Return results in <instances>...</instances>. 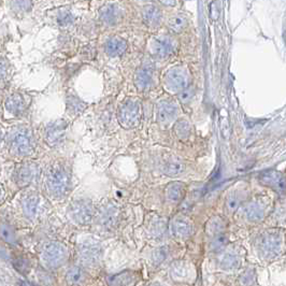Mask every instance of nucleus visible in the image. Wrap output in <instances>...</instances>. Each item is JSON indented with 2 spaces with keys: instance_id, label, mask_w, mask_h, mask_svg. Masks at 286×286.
Masks as SVG:
<instances>
[{
  "instance_id": "34",
  "label": "nucleus",
  "mask_w": 286,
  "mask_h": 286,
  "mask_svg": "<svg viewBox=\"0 0 286 286\" xmlns=\"http://www.w3.org/2000/svg\"><path fill=\"white\" fill-rule=\"evenodd\" d=\"M67 105L69 111L73 114L80 113L85 108L84 102L81 101L77 96H69L67 99Z\"/></svg>"
},
{
  "instance_id": "9",
  "label": "nucleus",
  "mask_w": 286,
  "mask_h": 286,
  "mask_svg": "<svg viewBox=\"0 0 286 286\" xmlns=\"http://www.w3.org/2000/svg\"><path fill=\"white\" fill-rule=\"evenodd\" d=\"M15 183L18 186H27L39 178V167L34 163H25L17 166L13 173Z\"/></svg>"
},
{
  "instance_id": "14",
  "label": "nucleus",
  "mask_w": 286,
  "mask_h": 286,
  "mask_svg": "<svg viewBox=\"0 0 286 286\" xmlns=\"http://www.w3.org/2000/svg\"><path fill=\"white\" fill-rule=\"evenodd\" d=\"M174 51L172 40L168 37H157L151 43V52L154 56L167 57Z\"/></svg>"
},
{
  "instance_id": "26",
  "label": "nucleus",
  "mask_w": 286,
  "mask_h": 286,
  "mask_svg": "<svg viewBox=\"0 0 286 286\" xmlns=\"http://www.w3.org/2000/svg\"><path fill=\"white\" fill-rule=\"evenodd\" d=\"M265 215V211L262 204L258 202H254L249 204L245 208V217L251 222H258V220L263 219Z\"/></svg>"
},
{
  "instance_id": "33",
  "label": "nucleus",
  "mask_w": 286,
  "mask_h": 286,
  "mask_svg": "<svg viewBox=\"0 0 286 286\" xmlns=\"http://www.w3.org/2000/svg\"><path fill=\"white\" fill-rule=\"evenodd\" d=\"M133 273L129 272V271H125L119 274L114 275L110 280V284L112 285H129L133 284Z\"/></svg>"
},
{
  "instance_id": "29",
  "label": "nucleus",
  "mask_w": 286,
  "mask_h": 286,
  "mask_svg": "<svg viewBox=\"0 0 286 286\" xmlns=\"http://www.w3.org/2000/svg\"><path fill=\"white\" fill-rule=\"evenodd\" d=\"M186 25H187L186 17H185L184 15H181V14L174 15V17L170 18L169 22H168L169 28L174 33H181L185 27H186Z\"/></svg>"
},
{
  "instance_id": "17",
  "label": "nucleus",
  "mask_w": 286,
  "mask_h": 286,
  "mask_svg": "<svg viewBox=\"0 0 286 286\" xmlns=\"http://www.w3.org/2000/svg\"><path fill=\"white\" fill-rule=\"evenodd\" d=\"M153 83V68L150 65H143L138 69L135 77V84L139 90H147Z\"/></svg>"
},
{
  "instance_id": "15",
  "label": "nucleus",
  "mask_w": 286,
  "mask_h": 286,
  "mask_svg": "<svg viewBox=\"0 0 286 286\" xmlns=\"http://www.w3.org/2000/svg\"><path fill=\"white\" fill-rule=\"evenodd\" d=\"M170 229L174 237L180 239H185L193 233V224L185 217H177L172 219Z\"/></svg>"
},
{
  "instance_id": "46",
  "label": "nucleus",
  "mask_w": 286,
  "mask_h": 286,
  "mask_svg": "<svg viewBox=\"0 0 286 286\" xmlns=\"http://www.w3.org/2000/svg\"><path fill=\"white\" fill-rule=\"evenodd\" d=\"M140 1H145V0H140Z\"/></svg>"
},
{
  "instance_id": "39",
  "label": "nucleus",
  "mask_w": 286,
  "mask_h": 286,
  "mask_svg": "<svg viewBox=\"0 0 286 286\" xmlns=\"http://www.w3.org/2000/svg\"><path fill=\"white\" fill-rule=\"evenodd\" d=\"M194 96L193 94V90H190V88H185L183 90H181L180 94H179V99L180 101L182 103H187L192 97Z\"/></svg>"
},
{
  "instance_id": "13",
  "label": "nucleus",
  "mask_w": 286,
  "mask_h": 286,
  "mask_svg": "<svg viewBox=\"0 0 286 286\" xmlns=\"http://www.w3.org/2000/svg\"><path fill=\"white\" fill-rule=\"evenodd\" d=\"M177 105L170 100H163L157 105V120L160 124H170L177 117Z\"/></svg>"
},
{
  "instance_id": "37",
  "label": "nucleus",
  "mask_w": 286,
  "mask_h": 286,
  "mask_svg": "<svg viewBox=\"0 0 286 286\" xmlns=\"http://www.w3.org/2000/svg\"><path fill=\"white\" fill-rule=\"evenodd\" d=\"M164 227H165V225H164L163 220L157 219H155V220H153L152 223H151L150 229H151V232H152L153 235L159 236V235H162V233L164 232V229H165Z\"/></svg>"
},
{
  "instance_id": "18",
  "label": "nucleus",
  "mask_w": 286,
  "mask_h": 286,
  "mask_svg": "<svg viewBox=\"0 0 286 286\" xmlns=\"http://www.w3.org/2000/svg\"><path fill=\"white\" fill-rule=\"evenodd\" d=\"M127 50V42L120 37H112L107 40L104 43V52L109 56L117 57L119 55H123Z\"/></svg>"
},
{
  "instance_id": "44",
  "label": "nucleus",
  "mask_w": 286,
  "mask_h": 286,
  "mask_svg": "<svg viewBox=\"0 0 286 286\" xmlns=\"http://www.w3.org/2000/svg\"><path fill=\"white\" fill-rule=\"evenodd\" d=\"M1 137H2V132H1V128H0V140H1Z\"/></svg>"
},
{
  "instance_id": "32",
  "label": "nucleus",
  "mask_w": 286,
  "mask_h": 286,
  "mask_svg": "<svg viewBox=\"0 0 286 286\" xmlns=\"http://www.w3.org/2000/svg\"><path fill=\"white\" fill-rule=\"evenodd\" d=\"M174 134L180 140H185L189 137L190 135V126L187 122L185 120H179V122L174 125Z\"/></svg>"
},
{
  "instance_id": "6",
  "label": "nucleus",
  "mask_w": 286,
  "mask_h": 286,
  "mask_svg": "<svg viewBox=\"0 0 286 286\" xmlns=\"http://www.w3.org/2000/svg\"><path fill=\"white\" fill-rule=\"evenodd\" d=\"M102 256V249L100 245L92 240H87L80 244L79 247V258L85 266H95L99 264Z\"/></svg>"
},
{
  "instance_id": "19",
  "label": "nucleus",
  "mask_w": 286,
  "mask_h": 286,
  "mask_svg": "<svg viewBox=\"0 0 286 286\" xmlns=\"http://www.w3.org/2000/svg\"><path fill=\"white\" fill-rule=\"evenodd\" d=\"M8 8L15 17H24L34 9L33 0H7Z\"/></svg>"
},
{
  "instance_id": "2",
  "label": "nucleus",
  "mask_w": 286,
  "mask_h": 286,
  "mask_svg": "<svg viewBox=\"0 0 286 286\" xmlns=\"http://www.w3.org/2000/svg\"><path fill=\"white\" fill-rule=\"evenodd\" d=\"M10 152L17 156H27L34 150L33 133L27 127L14 128L8 137Z\"/></svg>"
},
{
  "instance_id": "7",
  "label": "nucleus",
  "mask_w": 286,
  "mask_h": 286,
  "mask_svg": "<svg viewBox=\"0 0 286 286\" xmlns=\"http://www.w3.org/2000/svg\"><path fill=\"white\" fill-rule=\"evenodd\" d=\"M68 133V124L66 120L57 119L49 123L45 127V141L51 147L62 144Z\"/></svg>"
},
{
  "instance_id": "11",
  "label": "nucleus",
  "mask_w": 286,
  "mask_h": 286,
  "mask_svg": "<svg viewBox=\"0 0 286 286\" xmlns=\"http://www.w3.org/2000/svg\"><path fill=\"white\" fill-rule=\"evenodd\" d=\"M98 17L101 23L107 25V26H115L123 18V10L118 3H104L99 9Z\"/></svg>"
},
{
  "instance_id": "20",
  "label": "nucleus",
  "mask_w": 286,
  "mask_h": 286,
  "mask_svg": "<svg viewBox=\"0 0 286 286\" xmlns=\"http://www.w3.org/2000/svg\"><path fill=\"white\" fill-rule=\"evenodd\" d=\"M40 199L39 196L34 193L27 194L22 199V208L26 217L30 219H34L37 217L39 211Z\"/></svg>"
},
{
  "instance_id": "21",
  "label": "nucleus",
  "mask_w": 286,
  "mask_h": 286,
  "mask_svg": "<svg viewBox=\"0 0 286 286\" xmlns=\"http://www.w3.org/2000/svg\"><path fill=\"white\" fill-rule=\"evenodd\" d=\"M162 11L154 4L145 6L142 10V19L149 27H156L162 21Z\"/></svg>"
},
{
  "instance_id": "30",
  "label": "nucleus",
  "mask_w": 286,
  "mask_h": 286,
  "mask_svg": "<svg viewBox=\"0 0 286 286\" xmlns=\"http://www.w3.org/2000/svg\"><path fill=\"white\" fill-rule=\"evenodd\" d=\"M239 264H240V259L238 257V255L233 252L225 254L222 257V259H220V266H222L224 269H227V270L237 268Z\"/></svg>"
},
{
  "instance_id": "45",
  "label": "nucleus",
  "mask_w": 286,
  "mask_h": 286,
  "mask_svg": "<svg viewBox=\"0 0 286 286\" xmlns=\"http://www.w3.org/2000/svg\"><path fill=\"white\" fill-rule=\"evenodd\" d=\"M0 196H1V188H0Z\"/></svg>"
},
{
  "instance_id": "4",
  "label": "nucleus",
  "mask_w": 286,
  "mask_h": 286,
  "mask_svg": "<svg viewBox=\"0 0 286 286\" xmlns=\"http://www.w3.org/2000/svg\"><path fill=\"white\" fill-rule=\"evenodd\" d=\"M41 257L49 268H57L68 258V251L58 242L47 243L42 249Z\"/></svg>"
},
{
  "instance_id": "28",
  "label": "nucleus",
  "mask_w": 286,
  "mask_h": 286,
  "mask_svg": "<svg viewBox=\"0 0 286 286\" xmlns=\"http://www.w3.org/2000/svg\"><path fill=\"white\" fill-rule=\"evenodd\" d=\"M225 222L223 219L220 218H213L212 219H210L208 224H207V234L210 236H217L219 234H222L223 230L225 229Z\"/></svg>"
},
{
  "instance_id": "5",
  "label": "nucleus",
  "mask_w": 286,
  "mask_h": 286,
  "mask_svg": "<svg viewBox=\"0 0 286 286\" xmlns=\"http://www.w3.org/2000/svg\"><path fill=\"white\" fill-rule=\"evenodd\" d=\"M70 217L75 223L80 225H87L94 218L93 203L85 199L74 200L69 208Z\"/></svg>"
},
{
  "instance_id": "42",
  "label": "nucleus",
  "mask_w": 286,
  "mask_h": 286,
  "mask_svg": "<svg viewBox=\"0 0 286 286\" xmlns=\"http://www.w3.org/2000/svg\"><path fill=\"white\" fill-rule=\"evenodd\" d=\"M215 7H217V2H213L210 7L211 8L210 9V15L213 19H217L219 17V11H218V10H215V9H217Z\"/></svg>"
},
{
  "instance_id": "12",
  "label": "nucleus",
  "mask_w": 286,
  "mask_h": 286,
  "mask_svg": "<svg viewBox=\"0 0 286 286\" xmlns=\"http://www.w3.org/2000/svg\"><path fill=\"white\" fill-rule=\"evenodd\" d=\"M118 209L115 205L108 203L99 210L97 220L98 224L101 226V228L111 229L117 226L118 222Z\"/></svg>"
},
{
  "instance_id": "41",
  "label": "nucleus",
  "mask_w": 286,
  "mask_h": 286,
  "mask_svg": "<svg viewBox=\"0 0 286 286\" xmlns=\"http://www.w3.org/2000/svg\"><path fill=\"white\" fill-rule=\"evenodd\" d=\"M8 74V67L7 65L2 60H0V81H2V80L7 77Z\"/></svg>"
},
{
  "instance_id": "16",
  "label": "nucleus",
  "mask_w": 286,
  "mask_h": 286,
  "mask_svg": "<svg viewBox=\"0 0 286 286\" xmlns=\"http://www.w3.org/2000/svg\"><path fill=\"white\" fill-rule=\"evenodd\" d=\"M259 179L267 186L277 190L286 189V178L282 173L275 171V170H267V171L260 174Z\"/></svg>"
},
{
  "instance_id": "36",
  "label": "nucleus",
  "mask_w": 286,
  "mask_h": 286,
  "mask_svg": "<svg viewBox=\"0 0 286 286\" xmlns=\"http://www.w3.org/2000/svg\"><path fill=\"white\" fill-rule=\"evenodd\" d=\"M240 202H241V198L237 194L234 193L227 198V202H226V205H227L229 211H235V210L238 209Z\"/></svg>"
},
{
  "instance_id": "8",
  "label": "nucleus",
  "mask_w": 286,
  "mask_h": 286,
  "mask_svg": "<svg viewBox=\"0 0 286 286\" xmlns=\"http://www.w3.org/2000/svg\"><path fill=\"white\" fill-rule=\"evenodd\" d=\"M165 85L171 92H181L188 87L189 75L183 68H172L165 75Z\"/></svg>"
},
{
  "instance_id": "1",
  "label": "nucleus",
  "mask_w": 286,
  "mask_h": 286,
  "mask_svg": "<svg viewBox=\"0 0 286 286\" xmlns=\"http://www.w3.org/2000/svg\"><path fill=\"white\" fill-rule=\"evenodd\" d=\"M48 192L54 197H63L70 187V172L67 166L57 162L50 166L45 179Z\"/></svg>"
},
{
  "instance_id": "40",
  "label": "nucleus",
  "mask_w": 286,
  "mask_h": 286,
  "mask_svg": "<svg viewBox=\"0 0 286 286\" xmlns=\"http://www.w3.org/2000/svg\"><path fill=\"white\" fill-rule=\"evenodd\" d=\"M166 257H167V252H166V250L165 249H159V250L156 251V252L154 253L153 259L156 264H160V263H163V260Z\"/></svg>"
},
{
  "instance_id": "38",
  "label": "nucleus",
  "mask_w": 286,
  "mask_h": 286,
  "mask_svg": "<svg viewBox=\"0 0 286 286\" xmlns=\"http://www.w3.org/2000/svg\"><path fill=\"white\" fill-rule=\"evenodd\" d=\"M226 242H227V238L225 237V235L222 234H219L217 236H214V240L212 242V247L215 251H219L220 249H223L225 247Z\"/></svg>"
},
{
  "instance_id": "24",
  "label": "nucleus",
  "mask_w": 286,
  "mask_h": 286,
  "mask_svg": "<svg viewBox=\"0 0 286 286\" xmlns=\"http://www.w3.org/2000/svg\"><path fill=\"white\" fill-rule=\"evenodd\" d=\"M185 194V186L183 183H170L165 189V195L170 202H179L182 200Z\"/></svg>"
},
{
  "instance_id": "22",
  "label": "nucleus",
  "mask_w": 286,
  "mask_h": 286,
  "mask_svg": "<svg viewBox=\"0 0 286 286\" xmlns=\"http://www.w3.org/2000/svg\"><path fill=\"white\" fill-rule=\"evenodd\" d=\"M7 111L13 115L22 114L26 109V101L24 97L19 94H13L6 101Z\"/></svg>"
},
{
  "instance_id": "43",
  "label": "nucleus",
  "mask_w": 286,
  "mask_h": 286,
  "mask_svg": "<svg viewBox=\"0 0 286 286\" xmlns=\"http://www.w3.org/2000/svg\"><path fill=\"white\" fill-rule=\"evenodd\" d=\"M159 2L166 7H173L175 4V0H159Z\"/></svg>"
},
{
  "instance_id": "47",
  "label": "nucleus",
  "mask_w": 286,
  "mask_h": 286,
  "mask_svg": "<svg viewBox=\"0 0 286 286\" xmlns=\"http://www.w3.org/2000/svg\"><path fill=\"white\" fill-rule=\"evenodd\" d=\"M187 1H190V0H187Z\"/></svg>"
},
{
  "instance_id": "10",
  "label": "nucleus",
  "mask_w": 286,
  "mask_h": 286,
  "mask_svg": "<svg viewBox=\"0 0 286 286\" xmlns=\"http://www.w3.org/2000/svg\"><path fill=\"white\" fill-rule=\"evenodd\" d=\"M282 247V238L275 233H267L259 239L258 250L264 257L271 258L278 255Z\"/></svg>"
},
{
  "instance_id": "3",
  "label": "nucleus",
  "mask_w": 286,
  "mask_h": 286,
  "mask_svg": "<svg viewBox=\"0 0 286 286\" xmlns=\"http://www.w3.org/2000/svg\"><path fill=\"white\" fill-rule=\"evenodd\" d=\"M118 118L119 124L125 128L138 126L141 120V103L135 98L125 100L118 109Z\"/></svg>"
},
{
  "instance_id": "35",
  "label": "nucleus",
  "mask_w": 286,
  "mask_h": 286,
  "mask_svg": "<svg viewBox=\"0 0 286 286\" xmlns=\"http://www.w3.org/2000/svg\"><path fill=\"white\" fill-rule=\"evenodd\" d=\"M14 265V268L17 269L18 272H21L23 274L29 272V269H30V264L27 259L25 258H17L13 262Z\"/></svg>"
},
{
  "instance_id": "25",
  "label": "nucleus",
  "mask_w": 286,
  "mask_h": 286,
  "mask_svg": "<svg viewBox=\"0 0 286 286\" xmlns=\"http://www.w3.org/2000/svg\"><path fill=\"white\" fill-rule=\"evenodd\" d=\"M185 170V166L177 158L169 159L164 166V172L169 177H178L182 174Z\"/></svg>"
},
{
  "instance_id": "31",
  "label": "nucleus",
  "mask_w": 286,
  "mask_h": 286,
  "mask_svg": "<svg viewBox=\"0 0 286 286\" xmlns=\"http://www.w3.org/2000/svg\"><path fill=\"white\" fill-rule=\"evenodd\" d=\"M0 237L6 241L7 243H17V235H15L14 229L8 224L0 225Z\"/></svg>"
},
{
  "instance_id": "23",
  "label": "nucleus",
  "mask_w": 286,
  "mask_h": 286,
  "mask_svg": "<svg viewBox=\"0 0 286 286\" xmlns=\"http://www.w3.org/2000/svg\"><path fill=\"white\" fill-rule=\"evenodd\" d=\"M75 17L74 13L69 9H65V8H60L55 11L54 14V19L56 24L59 27L62 28H66L71 26V25L75 22Z\"/></svg>"
},
{
  "instance_id": "27",
  "label": "nucleus",
  "mask_w": 286,
  "mask_h": 286,
  "mask_svg": "<svg viewBox=\"0 0 286 286\" xmlns=\"http://www.w3.org/2000/svg\"><path fill=\"white\" fill-rule=\"evenodd\" d=\"M66 280L69 284H73V285L81 284L85 280L84 271L80 267L74 266V267H71L67 271Z\"/></svg>"
}]
</instances>
